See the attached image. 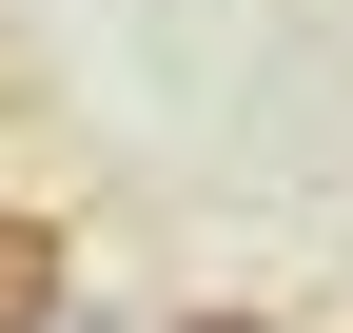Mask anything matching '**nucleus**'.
I'll list each match as a JSON object with an SVG mask.
<instances>
[{"label":"nucleus","instance_id":"2","mask_svg":"<svg viewBox=\"0 0 353 333\" xmlns=\"http://www.w3.org/2000/svg\"><path fill=\"white\" fill-rule=\"evenodd\" d=\"M157 333H275V314H236V294H216V314H157Z\"/></svg>","mask_w":353,"mask_h":333},{"label":"nucleus","instance_id":"1","mask_svg":"<svg viewBox=\"0 0 353 333\" xmlns=\"http://www.w3.org/2000/svg\"><path fill=\"white\" fill-rule=\"evenodd\" d=\"M59 314H79V235L0 196V333H59Z\"/></svg>","mask_w":353,"mask_h":333},{"label":"nucleus","instance_id":"3","mask_svg":"<svg viewBox=\"0 0 353 333\" xmlns=\"http://www.w3.org/2000/svg\"><path fill=\"white\" fill-rule=\"evenodd\" d=\"M59 333H138V314H59Z\"/></svg>","mask_w":353,"mask_h":333}]
</instances>
